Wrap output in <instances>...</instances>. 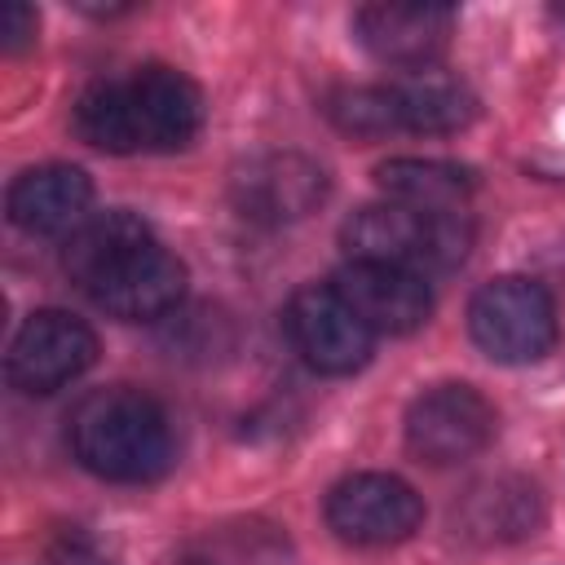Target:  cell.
I'll list each match as a JSON object with an SVG mask.
<instances>
[{
  "mask_svg": "<svg viewBox=\"0 0 565 565\" xmlns=\"http://www.w3.org/2000/svg\"><path fill=\"white\" fill-rule=\"evenodd\" d=\"M468 331L477 349L503 366L539 362L556 344V305L543 282L503 274L477 287L468 305Z\"/></svg>",
  "mask_w": 565,
  "mask_h": 565,
  "instance_id": "cell-5",
  "label": "cell"
},
{
  "mask_svg": "<svg viewBox=\"0 0 565 565\" xmlns=\"http://www.w3.org/2000/svg\"><path fill=\"white\" fill-rule=\"evenodd\" d=\"M62 269L97 309L128 322L163 318L185 296V265L132 212L88 216L66 238Z\"/></svg>",
  "mask_w": 565,
  "mask_h": 565,
  "instance_id": "cell-1",
  "label": "cell"
},
{
  "mask_svg": "<svg viewBox=\"0 0 565 565\" xmlns=\"http://www.w3.org/2000/svg\"><path fill=\"white\" fill-rule=\"evenodd\" d=\"M71 450L102 481H154L172 468L168 411L141 388H97L71 411Z\"/></svg>",
  "mask_w": 565,
  "mask_h": 565,
  "instance_id": "cell-3",
  "label": "cell"
},
{
  "mask_svg": "<svg viewBox=\"0 0 565 565\" xmlns=\"http://www.w3.org/2000/svg\"><path fill=\"white\" fill-rule=\"evenodd\" d=\"M375 185L384 199L419 207V212H468L472 172L441 159H388L375 168Z\"/></svg>",
  "mask_w": 565,
  "mask_h": 565,
  "instance_id": "cell-16",
  "label": "cell"
},
{
  "mask_svg": "<svg viewBox=\"0 0 565 565\" xmlns=\"http://www.w3.org/2000/svg\"><path fill=\"white\" fill-rule=\"evenodd\" d=\"M331 287L349 300V309L371 327V335H406L424 327L433 296L428 282L411 269L375 265V260H349L331 278Z\"/></svg>",
  "mask_w": 565,
  "mask_h": 565,
  "instance_id": "cell-12",
  "label": "cell"
},
{
  "mask_svg": "<svg viewBox=\"0 0 565 565\" xmlns=\"http://www.w3.org/2000/svg\"><path fill=\"white\" fill-rule=\"evenodd\" d=\"M203 124V93L177 66H137L119 79H97L75 102V132L106 154L181 150Z\"/></svg>",
  "mask_w": 565,
  "mask_h": 565,
  "instance_id": "cell-2",
  "label": "cell"
},
{
  "mask_svg": "<svg viewBox=\"0 0 565 565\" xmlns=\"http://www.w3.org/2000/svg\"><path fill=\"white\" fill-rule=\"evenodd\" d=\"M552 18H556V22H565V4H552Z\"/></svg>",
  "mask_w": 565,
  "mask_h": 565,
  "instance_id": "cell-20",
  "label": "cell"
},
{
  "mask_svg": "<svg viewBox=\"0 0 565 565\" xmlns=\"http://www.w3.org/2000/svg\"><path fill=\"white\" fill-rule=\"evenodd\" d=\"M327 199V172L300 150H265L252 154L234 172V203L252 221H300Z\"/></svg>",
  "mask_w": 565,
  "mask_h": 565,
  "instance_id": "cell-11",
  "label": "cell"
},
{
  "mask_svg": "<svg viewBox=\"0 0 565 565\" xmlns=\"http://www.w3.org/2000/svg\"><path fill=\"white\" fill-rule=\"evenodd\" d=\"M287 340L318 375H353L371 358V327L349 309L331 282H309L287 300Z\"/></svg>",
  "mask_w": 565,
  "mask_h": 565,
  "instance_id": "cell-8",
  "label": "cell"
},
{
  "mask_svg": "<svg viewBox=\"0 0 565 565\" xmlns=\"http://www.w3.org/2000/svg\"><path fill=\"white\" fill-rule=\"evenodd\" d=\"M93 362H97V335L88 322H79L66 309H35L9 344L4 375L18 393L44 397L79 380Z\"/></svg>",
  "mask_w": 565,
  "mask_h": 565,
  "instance_id": "cell-6",
  "label": "cell"
},
{
  "mask_svg": "<svg viewBox=\"0 0 565 565\" xmlns=\"http://www.w3.org/2000/svg\"><path fill=\"white\" fill-rule=\"evenodd\" d=\"M455 35V13L441 4H362L353 13V40L384 66L424 71L437 66Z\"/></svg>",
  "mask_w": 565,
  "mask_h": 565,
  "instance_id": "cell-10",
  "label": "cell"
},
{
  "mask_svg": "<svg viewBox=\"0 0 565 565\" xmlns=\"http://www.w3.org/2000/svg\"><path fill=\"white\" fill-rule=\"evenodd\" d=\"M455 516L468 539L508 543V539L534 534V525L543 521V499H539V486L521 477H494V481L472 486Z\"/></svg>",
  "mask_w": 565,
  "mask_h": 565,
  "instance_id": "cell-15",
  "label": "cell"
},
{
  "mask_svg": "<svg viewBox=\"0 0 565 565\" xmlns=\"http://www.w3.org/2000/svg\"><path fill=\"white\" fill-rule=\"evenodd\" d=\"M340 243L349 260H375V265H393L428 278V274L455 269L468 256L472 221L468 212H419L384 199V203L358 207L344 221Z\"/></svg>",
  "mask_w": 565,
  "mask_h": 565,
  "instance_id": "cell-4",
  "label": "cell"
},
{
  "mask_svg": "<svg viewBox=\"0 0 565 565\" xmlns=\"http://www.w3.org/2000/svg\"><path fill=\"white\" fill-rule=\"evenodd\" d=\"M494 406L472 384H433L406 406V450L424 463H459L490 446Z\"/></svg>",
  "mask_w": 565,
  "mask_h": 565,
  "instance_id": "cell-9",
  "label": "cell"
},
{
  "mask_svg": "<svg viewBox=\"0 0 565 565\" xmlns=\"http://www.w3.org/2000/svg\"><path fill=\"white\" fill-rule=\"evenodd\" d=\"M35 26H40L35 9L22 4V0H9L0 9V49L4 53H22L26 44H35Z\"/></svg>",
  "mask_w": 565,
  "mask_h": 565,
  "instance_id": "cell-18",
  "label": "cell"
},
{
  "mask_svg": "<svg viewBox=\"0 0 565 565\" xmlns=\"http://www.w3.org/2000/svg\"><path fill=\"white\" fill-rule=\"evenodd\" d=\"M71 565H110V561H102V556H75Z\"/></svg>",
  "mask_w": 565,
  "mask_h": 565,
  "instance_id": "cell-19",
  "label": "cell"
},
{
  "mask_svg": "<svg viewBox=\"0 0 565 565\" xmlns=\"http://www.w3.org/2000/svg\"><path fill=\"white\" fill-rule=\"evenodd\" d=\"M388 97H393V119L406 132H455L477 115L472 88L441 66L406 71L402 79L388 84Z\"/></svg>",
  "mask_w": 565,
  "mask_h": 565,
  "instance_id": "cell-14",
  "label": "cell"
},
{
  "mask_svg": "<svg viewBox=\"0 0 565 565\" xmlns=\"http://www.w3.org/2000/svg\"><path fill=\"white\" fill-rule=\"evenodd\" d=\"M327 525L353 547H388L419 530L424 499L393 472H353L327 494Z\"/></svg>",
  "mask_w": 565,
  "mask_h": 565,
  "instance_id": "cell-7",
  "label": "cell"
},
{
  "mask_svg": "<svg viewBox=\"0 0 565 565\" xmlns=\"http://www.w3.org/2000/svg\"><path fill=\"white\" fill-rule=\"evenodd\" d=\"M327 115L335 119V128H344V132H353V137H384V132H397L388 84H375V88H340V93L327 97Z\"/></svg>",
  "mask_w": 565,
  "mask_h": 565,
  "instance_id": "cell-17",
  "label": "cell"
},
{
  "mask_svg": "<svg viewBox=\"0 0 565 565\" xmlns=\"http://www.w3.org/2000/svg\"><path fill=\"white\" fill-rule=\"evenodd\" d=\"M9 221L22 234H40V238H57V234H75L88 221L93 207V181L84 168L71 163H44V168H26L22 177H13L9 194H4Z\"/></svg>",
  "mask_w": 565,
  "mask_h": 565,
  "instance_id": "cell-13",
  "label": "cell"
}]
</instances>
